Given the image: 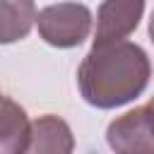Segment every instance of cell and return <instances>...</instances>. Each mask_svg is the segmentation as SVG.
Here are the masks:
<instances>
[{
  "label": "cell",
  "instance_id": "cell-7",
  "mask_svg": "<svg viewBox=\"0 0 154 154\" xmlns=\"http://www.w3.org/2000/svg\"><path fill=\"white\" fill-rule=\"evenodd\" d=\"M34 22V0H0V43H14L26 38Z\"/></svg>",
  "mask_w": 154,
  "mask_h": 154
},
{
  "label": "cell",
  "instance_id": "cell-5",
  "mask_svg": "<svg viewBox=\"0 0 154 154\" xmlns=\"http://www.w3.org/2000/svg\"><path fill=\"white\" fill-rule=\"evenodd\" d=\"M72 149H75V137H72L70 125L63 118L46 113L31 123L26 152H31V154H70Z\"/></svg>",
  "mask_w": 154,
  "mask_h": 154
},
{
  "label": "cell",
  "instance_id": "cell-8",
  "mask_svg": "<svg viewBox=\"0 0 154 154\" xmlns=\"http://www.w3.org/2000/svg\"><path fill=\"white\" fill-rule=\"evenodd\" d=\"M149 38H152V43H154V12H152V17H149Z\"/></svg>",
  "mask_w": 154,
  "mask_h": 154
},
{
  "label": "cell",
  "instance_id": "cell-1",
  "mask_svg": "<svg viewBox=\"0 0 154 154\" xmlns=\"http://www.w3.org/2000/svg\"><path fill=\"white\" fill-rule=\"evenodd\" d=\"M152 63L142 46L132 41L94 43L77 70L82 99L94 108H118L135 101L149 84Z\"/></svg>",
  "mask_w": 154,
  "mask_h": 154
},
{
  "label": "cell",
  "instance_id": "cell-4",
  "mask_svg": "<svg viewBox=\"0 0 154 154\" xmlns=\"http://www.w3.org/2000/svg\"><path fill=\"white\" fill-rule=\"evenodd\" d=\"M144 2L147 0H103L96 12L94 43L128 38L140 26V19L144 14Z\"/></svg>",
  "mask_w": 154,
  "mask_h": 154
},
{
  "label": "cell",
  "instance_id": "cell-9",
  "mask_svg": "<svg viewBox=\"0 0 154 154\" xmlns=\"http://www.w3.org/2000/svg\"><path fill=\"white\" fill-rule=\"evenodd\" d=\"M149 106H152V108H154V96H152V101H149Z\"/></svg>",
  "mask_w": 154,
  "mask_h": 154
},
{
  "label": "cell",
  "instance_id": "cell-2",
  "mask_svg": "<svg viewBox=\"0 0 154 154\" xmlns=\"http://www.w3.org/2000/svg\"><path fill=\"white\" fill-rule=\"evenodd\" d=\"M38 36L55 48H75L91 31V10L82 2H55L36 12Z\"/></svg>",
  "mask_w": 154,
  "mask_h": 154
},
{
  "label": "cell",
  "instance_id": "cell-3",
  "mask_svg": "<svg viewBox=\"0 0 154 154\" xmlns=\"http://www.w3.org/2000/svg\"><path fill=\"white\" fill-rule=\"evenodd\" d=\"M106 142L118 154H154V108L137 106L111 120Z\"/></svg>",
  "mask_w": 154,
  "mask_h": 154
},
{
  "label": "cell",
  "instance_id": "cell-6",
  "mask_svg": "<svg viewBox=\"0 0 154 154\" xmlns=\"http://www.w3.org/2000/svg\"><path fill=\"white\" fill-rule=\"evenodd\" d=\"M29 128L31 123L26 118V111L17 101L0 96V154L26 152Z\"/></svg>",
  "mask_w": 154,
  "mask_h": 154
}]
</instances>
